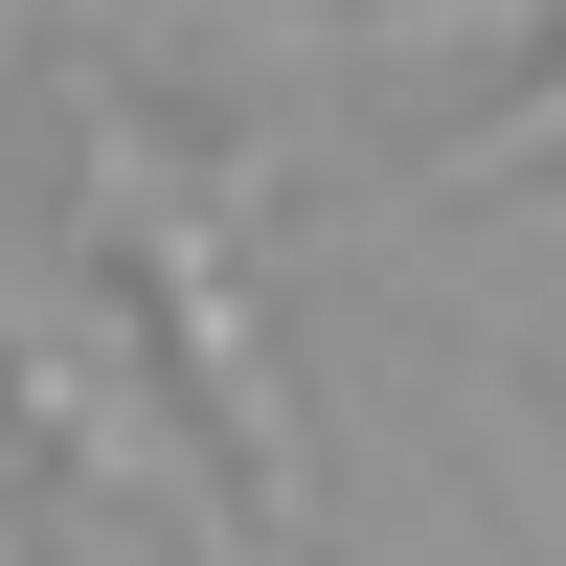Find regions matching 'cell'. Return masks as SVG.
Segmentation results:
<instances>
[{
	"mask_svg": "<svg viewBox=\"0 0 566 566\" xmlns=\"http://www.w3.org/2000/svg\"><path fill=\"white\" fill-rule=\"evenodd\" d=\"M69 159H91V272H114L159 408L205 431V476L250 499L272 544L317 522V431H295V363H272V272H250V181L205 136H159L136 91H69Z\"/></svg>",
	"mask_w": 566,
	"mask_h": 566,
	"instance_id": "1",
	"label": "cell"
},
{
	"mask_svg": "<svg viewBox=\"0 0 566 566\" xmlns=\"http://www.w3.org/2000/svg\"><path fill=\"white\" fill-rule=\"evenodd\" d=\"M453 181H566V69L522 91V114H476V136H453Z\"/></svg>",
	"mask_w": 566,
	"mask_h": 566,
	"instance_id": "2",
	"label": "cell"
},
{
	"mask_svg": "<svg viewBox=\"0 0 566 566\" xmlns=\"http://www.w3.org/2000/svg\"><path fill=\"white\" fill-rule=\"evenodd\" d=\"M0 566H45V544H23V453H0Z\"/></svg>",
	"mask_w": 566,
	"mask_h": 566,
	"instance_id": "3",
	"label": "cell"
}]
</instances>
